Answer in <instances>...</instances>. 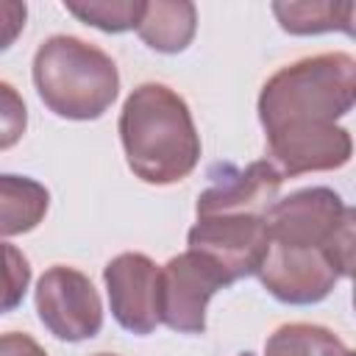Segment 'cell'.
<instances>
[{
  "label": "cell",
  "instance_id": "4",
  "mask_svg": "<svg viewBox=\"0 0 356 356\" xmlns=\"http://www.w3.org/2000/svg\"><path fill=\"white\" fill-rule=\"evenodd\" d=\"M222 286L231 284L197 250L172 256L159 267V320L178 334H203L206 306Z\"/></svg>",
  "mask_w": 356,
  "mask_h": 356
},
{
  "label": "cell",
  "instance_id": "16",
  "mask_svg": "<svg viewBox=\"0 0 356 356\" xmlns=\"http://www.w3.org/2000/svg\"><path fill=\"white\" fill-rule=\"evenodd\" d=\"M64 8L83 25L106 33H122L136 28L142 14V0H103V3H64Z\"/></svg>",
  "mask_w": 356,
  "mask_h": 356
},
{
  "label": "cell",
  "instance_id": "13",
  "mask_svg": "<svg viewBox=\"0 0 356 356\" xmlns=\"http://www.w3.org/2000/svg\"><path fill=\"white\" fill-rule=\"evenodd\" d=\"M50 206L44 184L28 175H0V236H17L33 231Z\"/></svg>",
  "mask_w": 356,
  "mask_h": 356
},
{
  "label": "cell",
  "instance_id": "18",
  "mask_svg": "<svg viewBox=\"0 0 356 356\" xmlns=\"http://www.w3.org/2000/svg\"><path fill=\"white\" fill-rule=\"evenodd\" d=\"M25 128H28V108L22 95L11 83L0 81V150L14 147L22 139Z\"/></svg>",
  "mask_w": 356,
  "mask_h": 356
},
{
  "label": "cell",
  "instance_id": "3",
  "mask_svg": "<svg viewBox=\"0 0 356 356\" xmlns=\"http://www.w3.org/2000/svg\"><path fill=\"white\" fill-rule=\"evenodd\" d=\"M31 72L42 103L64 120H97L120 92L114 58L67 33L50 36L36 47Z\"/></svg>",
  "mask_w": 356,
  "mask_h": 356
},
{
  "label": "cell",
  "instance_id": "14",
  "mask_svg": "<svg viewBox=\"0 0 356 356\" xmlns=\"http://www.w3.org/2000/svg\"><path fill=\"white\" fill-rule=\"evenodd\" d=\"M273 14L286 33L312 36L342 31L353 33V3H331V0H312V3H273Z\"/></svg>",
  "mask_w": 356,
  "mask_h": 356
},
{
  "label": "cell",
  "instance_id": "20",
  "mask_svg": "<svg viewBox=\"0 0 356 356\" xmlns=\"http://www.w3.org/2000/svg\"><path fill=\"white\" fill-rule=\"evenodd\" d=\"M0 356H47V353L33 337L8 331V334H0Z\"/></svg>",
  "mask_w": 356,
  "mask_h": 356
},
{
  "label": "cell",
  "instance_id": "17",
  "mask_svg": "<svg viewBox=\"0 0 356 356\" xmlns=\"http://www.w3.org/2000/svg\"><path fill=\"white\" fill-rule=\"evenodd\" d=\"M31 284V264L25 253L8 242H0V314L14 312Z\"/></svg>",
  "mask_w": 356,
  "mask_h": 356
},
{
  "label": "cell",
  "instance_id": "19",
  "mask_svg": "<svg viewBox=\"0 0 356 356\" xmlns=\"http://www.w3.org/2000/svg\"><path fill=\"white\" fill-rule=\"evenodd\" d=\"M28 19V6L19 0H0V53L8 50L22 33Z\"/></svg>",
  "mask_w": 356,
  "mask_h": 356
},
{
  "label": "cell",
  "instance_id": "9",
  "mask_svg": "<svg viewBox=\"0 0 356 356\" xmlns=\"http://www.w3.org/2000/svg\"><path fill=\"white\" fill-rule=\"evenodd\" d=\"M108 306L114 320L136 334L147 337L159 320V267L145 253H120L103 267Z\"/></svg>",
  "mask_w": 356,
  "mask_h": 356
},
{
  "label": "cell",
  "instance_id": "6",
  "mask_svg": "<svg viewBox=\"0 0 356 356\" xmlns=\"http://www.w3.org/2000/svg\"><path fill=\"white\" fill-rule=\"evenodd\" d=\"M350 214L353 209L328 186L298 189L275 200L264 214L267 239L289 248H323L328 256L331 239Z\"/></svg>",
  "mask_w": 356,
  "mask_h": 356
},
{
  "label": "cell",
  "instance_id": "15",
  "mask_svg": "<svg viewBox=\"0 0 356 356\" xmlns=\"http://www.w3.org/2000/svg\"><path fill=\"white\" fill-rule=\"evenodd\" d=\"M264 356H353V350L323 325L286 323L267 337Z\"/></svg>",
  "mask_w": 356,
  "mask_h": 356
},
{
  "label": "cell",
  "instance_id": "8",
  "mask_svg": "<svg viewBox=\"0 0 356 356\" xmlns=\"http://www.w3.org/2000/svg\"><path fill=\"white\" fill-rule=\"evenodd\" d=\"M256 275L275 300L292 306L325 300L339 281V273L323 248H289L278 242L267 245Z\"/></svg>",
  "mask_w": 356,
  "mask_h": 356
},
{
  "label": "cell",
  "instance_id": "11",
  "mask_svg": "<svg viewBox=\"0 0 356 356\" xmlns=\"http://www.w3.org/2000/svg\"><path fill=\"white\" fill-rule=\"evenodd\" d=\"M278 170L264 159L253 161L242 170L225 167L222 175L197 195L195 214L197 217H214V214H253L264 217L270 206L278 200L281 189Z\"/></svg>",
  "mask_w": 356,
  "mask_h": 356
},
{
  "label": "cell",
  "instance_id": "21",
  "mask_svg": "<svg viewBox=\"0 0 356 356\" xmlns=\"http://www.w3.org/2000/svg\"><path fill=\"white\" fill-rule=\"evenodd\" d=\"M97 356H114V353H97Z\"/></svg>",
  "mask_w": 356,
  "mask_h": 356
},
{
  "label": "cell",
  "instance_id": "10",
  "mask_svg": "<svg viewBox=\"0 0 356 356\" xmlns=\"http://www.w3.org/2000/svg\"><path fill=\"white\" fill-rule=\"evenodd\" d=\"M264 139H267V156H270L267 161L278 170L281 178L339 170L350 161V153H353V139L342 125L284 131Z\"/></svg>",
  "mask_w": 356,
  "mask_h": 356
},
{
  "label": "cell",
  "instance_id": "7",
  "mask_svg": "<svg viewBox=\"0 0 356 356\" xmlns=\"http://www.w3.org/2000/svg\"><path fill=\"white\" fill-rule=\"evenodd\" d=\"M189 250L206 256L228 284L248 278L259 270L267 253V225L264 217L253 214H214L197 217V222L186 234Z\"/></svg>",
  "mask_w": 356,
  "mask_h": 356
},
{
  "label": "cell",
  "instance_id": "5",
  "mask_svg": "<svg viewBox=\"0 0 356 356\" xmlns=\"http://www.w3.org/2000/svg\"><path fill=\"white\" fill-rule=\"evenodd\" d=\"M36 312L42 325L64 342L92 339L103 328V303L86 273L53 264L36 284Z\"/></svg>",
  "mask_w": 356,
  "mask_h": 356
},
{
  "label": "cell",
  "instance_id": "2",
  "mask_svg": "<svg viewBox=\"0 0 356 356\" xmlns=\"http://www.w3.org/2000/svg\"><path fill=\"white\" fill-rule=\"evenodd\" d=\"M353 100L356 58L350 53L306 56L264 81L259 92V122L264 136L337 125L353 108Z\"/></svg>",
  "mask_w": 356,
  "mask_h": 356
},
{
  "label": "cell",
  "instance_id": "1",
  "mask_svg": "<svg viewBox=\"0 0 356 356\" xmlns=\"http://www.w3.org/2000/svg\"><path fill=\"white\" fill-rule=\"evenodd\" d=\"M117 131L131 172L145 184H178L200 161L192 111L164 83H139L122 103Z\"/></svg>",
  "mask_w": 356,
  "mask_h": 356
},
{
  "label": "cell",
  "instance_id": "12",
  "mask_svg": "<svg viewBox=\"0 0 356 356\" xmlns=\"http://www.w3.org/2000/svg\"><path fill=\"white\" fill-rule=\"evenodd\" d=\"M197 8L186 0H156L142 3V14L136 22L139 39L156 53H181L195 39Z\"/></svg>",
  "mask_w": 356,
  "mask_h": 356
}]
</instances>
